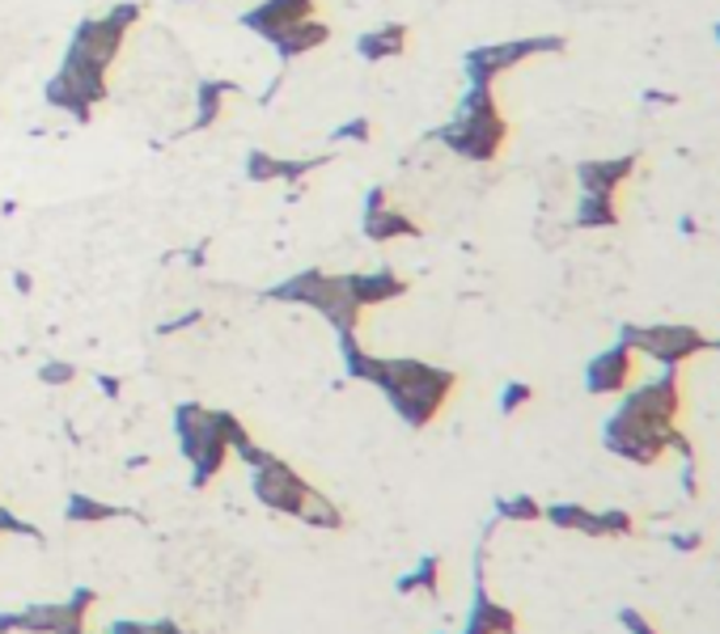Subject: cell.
<instances>
[{"instance_id":"cell-37","label":"cell","mask_w":720,"mask_h":634,"mask_svg":"<svg viewBox=\"0 0 720 634\" xmlns=\"http://www.w3.org/2000/svg\"><path fill=\"white\" fill-rule=\"evenodd\" d=\"M199 317H204L199 309H187L183 317H170V321H162V326H158V334H174V330H187V326H196Z\"/></svg>"},{"instance_id":"cell-10","label":"cell","mask_w":720,"mask_h":634,"mask_svg":"<svg viewBox=\"0 0 720 634\" xmlns=\"http://www.w3.org/2000/svg\"><path fill=\"white\" fill-rule=\"evenodd\" d=\"M124 38H128V31L115 26L106 13L102 17H81L72 38H68V51H77V56H85V60H94L98 68L111 72V63L119 60V51H124Z\"/></svg>"},{"instance_id":"cell-5","label":"cell","mask_w":720,"mask_h":634,"mask_svg":"<svg viewBox=\"0 0 720 634\" xmlns=\"http://www.w3.org/2000/svg\"><path fill=\"white\" fill-rule=\"evenodd\" d=\"M174 436H178V453L191 461V486H208L212 478L225 470L230 461V444L217 427V411L199 407V402H183L174 407Z\"/></svg>"},{"instance_id":"cell-42","label":"cell","mask_w":720,"mask_h":634,"mask_svg":"<svg viewBox=\"0 0 720 634\" xmlns=\"http://www.w3.org/2000/svg\"><path fill=\"white\" fill-rule=\"evenodd\" d=\"M678 233H683V237H695V233H699V221H695V216H683V221H678Z\"/></svg>"},{"instance_id":"cell-33","label":"cell","mask_w":720,"mask_h":634,"mask_svg":"<svg viewBox=\"0 0 720 634\" xmlns=\"http://www.w3.org/2000/svg\"><path fill=\"white\" fill-rule=\"evenodd\" d=\"M106 17H111L115 26L131 31V26L144 17V4H136V0H119V4H111V9H106Z\"/></svg>"},{"instance_id":"cell-4","label":"cell","mask_w":720,"mask_h":634,"mask_svg":"<svg viewBox=\"0 0 720 634\" xmlns=\"http://www.w3.org/2000/svg\"><path fill=\"white\" fill-rule=\"evenodd\" d=\"M267 301H284V305H310L327 317L335 326V334H357L360 326V309L352 287H348V275H327V271H297L284 284L267 287Z\"/></svg>"},{"instance_id":"cell-20","label":"cell","mask_w":720,"mask_h":634,"mask_svg":"<svg viewBox=\"0 0 720 634\" xmlns=\"http://www.w3.org/2000/svg\"><path fill=\"white\" fill-rule=\"evenodd\" d=\"M407 43H411V26H403V22H386V26H378V31L360 34L357 51H360V60L378 63V60H394V56H403V51H407Z\"/></svg>"},{"instance_id":"cell-31","label":"cell","mask_w":720,"mask_h":634,"mask_svg":"<svg viewBox=\"0 0 720 634\" xmlns=\"http://www.w3.org/2000/svg\"><path fill=\"white\" fill-rule=\"evenodd\" d=\"M534 402V385L530 380H509L504 389H500V414H518L522 407Z\"/></svg>"},{"instance_id":"cell-9","label":"cell","mask_w":720,"mask_h":634,"mask_svg":"<svg viewBox=\"0 0 720 634\" xmlns=\"http://www.w3.org/2000/svg\"><path fill=\"white\" fill-rule=\"evenodd\" d=\"M251 486H255V495H259L263 507H271V512H284V516H297L305 500L314 495V486L305 482V478L297 474L289 461H280L276 453L251 470Z\"/></svg>"},{"instance_id":"cell-29","label":"cell","mask_w":720,"mask_h":634,"mask_svg":"<svg viewBox=\"0 0 720 634\" xmlns=\"http://www.w3.org/2000/svg\"><path fill=\"white\" fill-rule=\"evenodd\" d=\"M636 533V516L623 507H602L597 512V538H631Z\"/></svg>"},{"instance_id":"cell-12","label":"cell","mask_w":720,"mask_h":634,"mask_svg":"<svg viewBox=\"0 0 720 634\" xmlns=\"http://www.w3.org/2000/svg\"><path fill=\"white\" fill-rule=\"evenodd\" d=\"M631 380H636V351L627 343H611L585 364V394H593V398L623 394Z\"/></svg>"},{"instance_id":"cell-43","label":"cell","mask_w":720,"mask_h":634,"mask_svg":"<svg viewBox=\"0 0 720 634\" xmlns=\"http://www.w3.org/2000/svg\"><path fill=\"white\" fill-rule=\"evenodd\" d=\"M187 262H191V267H199V262H204V246H196V250L187 254Z\"/></svg>"},{"instance_id":"cell-41","label":"cell","mask_w":720,"mask_h":634,"mask_svg":"<svg viewBox=\"0 0 720 634\" xmlns=\"http://www.w3.org/2000/svg\"><path fill=\"white\" fill-rule=\"evenodd\" d=\"M98 389L106 394V398H119V389H124V385H119V377H98Z\"/></svg>"},{"instance_id":"cell-45","label":"cell","mask_w":720,"mask_h":634,"mask_svg":"<svg viewBox=\"0 0 720 634\" xmlns=\"http://www.w3.org/2000/svg\"><path fill=\"white\" fill-rule=\"evenodd\" d=\"M712 38H717V43H720V22H717V26H712Z\"/></svg>"},{"instance_id":"cell-22","label":"cell","mask_w":720,"mask_h":634,"mask_svg":"<svg viewBox=\"0 0 720 634\" xmlns=\"http://www.w3.org/2000/svg\"><path fill=\"white\" fill-rule=\"evenodd\" d=\"M543 520H551L564 533H585L597 538V512L585 504H547L543 507Z\"/></svg>"},{"instance_id":"cell-6","label":"cell","mask_w":720,"mask_h":634,"mask_svg":"<svg viewBox=\"0 0 720 634\" xmlns=\"http://www.w3.org/2000/svg\"><path fill=\"white\" fill-rule=\"evenodd\" d=\"M564 47H568L564 34H530V38H504V43H479V47H471L462 56L466 85H496L518 63L538 60V56H559Z\"/></svg>"},{"instance_id":"cell-25","label":"cell","mask_w":720,"mask_h":634,"mask_svg":"<svg viewBox=\"0 0 720 634\" xmlns=\"http://www.w3.org/2000/svg\"><path fill=\"white\" fill-rule=\"evenodd\" d=\"M65 516L72 520V525H98V520H115V516H124V507L115 504H102V500H94V495H68V507Z\"/></svg>"},{"instance_id":"cell-2","label":"cell","mask_w":720,"mask_h":634,"mask_svg":"<svg viewBox=\"0 0 720 634\" xmlns=\"http://www.w3.org/2000/svg\"><path fill=\"white\" fill-rule=\"evenodd\" d=\"M369 385H378L386 394V402L398 411L407 427H428L441 414V407L450 402L458 377L450 368L425 364V360H382L378 355V373Z\"/></svg>"},{"instance_id":"cell-16","label":"cell","mask_w":720,"mask_h":634,"mask_svg":"<svg viewBox=\"0 0 720 634\" xmlns=\"http://www.w3.org/2000/svg\"><path fill=\"white\" fill-rule=\"evenodd\" d=\"M348 287H352V296H357L360 309H373V305H386V301H398V296H407V280L391 271V267H382V271H360V275H348Z\"/></svg>"},{"instance_id":"cell-40","label":"cell","mask_w":720,"mask_h":634,"mask_svg":"<svg viewBox=\"0 0 720 634\" xmlns=\"http://www.w3.org/2000/svg\"><path fill=\"white\" fill-rule=\"evenodd\" d=\"M13 287H18L22 296H31V292H34V280L26 275V271H13Z\"/></svg>"},{"instance_id":"cell-28","label":"cell","mask_w":720,"mask_h":634,"mask_svg":"<svg viewBox=\"0 0 720 634\" xmlns=\"http://www.w3.org/2000/svg\"><path fill=\"white\" fill-rule=\"evenodd\" d=\"M496 516L513 525H530V520H543V504L530 495H509V500H496Z\"/></svg>"},{"instance_id":"cell-15","label":"cell","mask_w":720,"mask_h":634,"mask_svg":"<svg viewBox=\"0 0 720 634\" xmlns=\"http://www.w3.org/2000/svg\"><path fill=\"white\" fill-rule=\"evenodd\" d=\"M267 43H271V51H276L280 60L293 63V60H301V56H310V51H318V47H327L330 26L323 17H305V22H293V26H284V31L267 34Z\"/></svg>"},{"instance_id":"cell-17","label":"cell","mask_w":720,"mask_h":634,"mask_svg":"<svg viewBox=\"0 0 720 634\" xmlns=\"http://www.w3.org/2000/svg\"><path fill=\"white\" fill-rule=\"evenodd\" d=\"M462 634H518V613L491 601L488 588H484V571H479L475 604H471V618H466V631Z\"/></svg>"},{"instance_id":"cell-44","label":"cell","mask_w":720,"mask_h":634,"mask_svg":"<svg viewBox=\"0 0 720 634\" xmlns=\"http://www.w3.org/2000/svg\"><path fill=\"white\" fill-rule=\"evenodd\" d=\"M708 351H720V339H712V343H708Z\"/></svg>"},{"instance_id":"cell-8","label":"cell","mask_w":720,"mask_h":634,"mask_svg":"<svg viewBox=\"0 0 720 634\" xmlns=\"http://www.w3.org/2000/svg\"><path fill=\"white\" fill-rule=\"evenodd\" d=\"M94 604L90 588H77L65 604H26L22 613H0V634H85V613Z\"/></svg>"},{"instance_id":"cell-18","label":"cell","mask_w":720,"mask_h":634,"mask_svg":"<svg viewBox=\"0 0 720 634\" xmlns=\"http://www.w3.org/2000/svg\"><path fill=\"white\" fill-rule=\"evenodd\" d=\"M237 94H242V85H237V81H225V77H204V81L196 85V115H191L187 131H208V127L221 119L225 97H237Z\"/></svg>"},{"instance_id":"cell-1","label":"cell","mask_w":720,"mask_h":634,"mask_svg":"<svg viewBox=\"0 0 720 634\" xmlns=\"http://www.w3.org/2000/svg\"><path fill=\"white\" fill-rule=\"evenodd\" d=\"M683 414V377L678 368H661V377L623 389V402L602 423V444L619 461L657 466L665 461Z\"/></svg>"},{"instance_id":"cell-35","label":"cell","mask_w":720,"mask_h":634,"mask_svg":"<svg viewBox=\"0 0 720 634\" xmlns=\"http://www.w3.org/2000/svg\"><path fill=\"white\" fill-rule=\"evenodd\" d=\"M619 626L627 634H661L653 626V622H649V618H644V613H640V609H619Z\"/></svg>"},{"instance_id":"cell-27","label":"cell","mask_w":720,"mask_h":634,"mask_svg":"<svg viewBox=\"0 0 720 634\" xmlns=\"http://www.w3.org/2000/svg\"><path fill=\"white\" fill-rule=\"evenodd\" d=\"M398 592H428V597H437V592H441V559H437V554L420 559V567L407 571V575L398 579Z\"/></svg>"},{"instance_id":"cell-39","label":"cell","mask_w":720,"mask_h":634,"mask_svg":"<svg viewBox=\"0 0 720 634\" xmlns=\"http://www.w3.org/2000/svg\"><path fill=\"white\" fill-rule=\"evenodd\" d=\"M378 208H386V187L364 190V216H369V212H378Z\"/></svg>"},{"instance_id":"cell-36","label":"cell","mask_w":720,"mask_h":634,"mask_svg":"<svg viewBox=\"0 0 720 634\" xmlns=\"http://www.w3.org/2000/svg\"><path fill=\"white\" fill-rule=\"evenodd\" d=\"M670 545H674L678 554H695V550H704V533H699V529H690V533H670Z\"/></svg>"},{"instance_id":"cell-21","label":"cell","mask_w":720,"mask_h":634,"mask_svg":"<svg viewBox=\"0 0 720 634\" xmlns=\"http://www.w3.org/2000/svg\"><path fill=\"white\" fill-rule=\"evenodd\" d=\"M577 228H615L623 221L619 212V195H593V190H581L577 199Z\"/></svg>"},{"instance_id":"cell-26","label":"cell","mask_w":720,"mask_h":634,"mask_svg":"<svg viewBox=\"0 0 720 634\" xmlns=\"http://www.w3.org/2000/svg\"><path fill=\"white\" fill-rule=\"evenodd\" d=\"M297 520H305L310 529H339V525H344V512H339V507L330 504L327 495L314 486V495H310L305 507L297 512Z\"/></svg>"},{"instance_id":"cell-38","label":"cell","mask_w":720,"mask_h":634,"mask_svg":"<svg viewBox=\"0 0 720 634\" xmlns=\"http://www.w3.org/2000/svg\"><path fill=\"white\" fill-rule=\"evenodd\" d=\"M640 102H644V106H678L683 97L674 94V90H644V94H640Z\"/></svg>"},{"instance_id":"cell-3","label":"cell","mask_w":720,"mask_h":634,"mask_svg":"<svg viewBox=\"0 0 720 634\" xmlns=\"http://www.w3.org/2000/svg\"><path fill=\"white\" fill-rule=\"evenodd\" d=\"M432 140H441V144L462 161L488 165V161L500 157L504 144H509V119H504V110H500L496 85H466L454 119L445 127H437Z\"/></svg>"},{"instance_id":"cell-19","label":"cell","mask_w":720,"mask_h":634,"mask_svg":"<svg viewBox=\"0 0 720 634\" xmlns=\"http://www.w3.org/2000/svg\"><path fill=\"white\" fill-rule=\"evenodd\" d=\"M360 233L369 237V242H378V246H386V242H398V237H420L425 228L420 221H411L403 208H378V212H369L364 221H360Z\"/></svg>"},{"instance_id":"cell-32","label":"cell","mask_w":720,"mask_h":634,"mask_svg":"<svg viewBox=\"0 0 720 634\" xmlns=\"http://www.w3.org/2000/svg\"><path fill=\"white\" fill-rule=\"evenodd\" d=\"M38 380L43 385H68V380H77V364L72 360H43L38 364Z\"/></svg>"},{"instance_id":"cell-46","label":"cell","mask_w":720,"mask_h":634,"mask_svg":"<svg viewBox=\"0 0 720 634\" xmlns=\"http://www.w3.org/2000/svg\"><path fill=\"white\" fill-rule=\"evenodd\" d=\"M178 4H199V0H178Z\"/></svg>"},{"instance_id":"cell-13","label":"cell","mask_w":720,"mask_h":634,"mask_svg":"<svg viewBox=\"0 0 720 634\" xmlns=\"http://www.w3.org/2000/svg\"><path fill=\"white\" fill-rule=\"evenodd\" d=\"M640 169V157L636 153H623V157H593L577 165V183L581 190H593V195H619Z\"/></svg>"},{"instance_id":"cell-7","label":"cell","mask_w":720,"mask_h":634,"mask_svg":"<svg viewBox=\"0 0 720 634\" xmlns=\"http://www.w3.org/2000/svg\"><path fill=\"white\" fill-rule=\"evenodd\" d=\"M619 343H627L636 355L657 360L661 368H683L687 360L704 355L712 339H708L699 326H687V321H653V326L627 321L619 330Z\"/></svg>"},{"instance_id":"cell-11","label":"cell","mask_w":720,"mask_h":634,"mask_svg":"<svg viewBox=\"0 0 720 634\" xmlns=\"http://www.w3.org/2000/svg\"><path fill=\"white\" fill-rule=\"evenodd\" d=\"M330 157H276L267 149H246L242 157V178L246 183H305L310 174H318Z\"/></svg>"},{"instance_id":"cell-30","label":"cell","mask_w":720,"mask_h":634,"mask_svg":"<svg viewBox=\"0 0 720 634\" xmlns=\"http://www.w3.org/2000/svg\"><path fill=\"white\" fill-rule=\"evenodd\" d=\"M369 140H373V124L364 115H352L330 131V144H369Z\"/></svg>"},{"instance_id":"cell-24","label":"cell","mask_w":720,"mask_h":634,"mask_svg":"<svg viewBox=\"0 0 720 634\" xmlns=\"http://www.w3.org/2000/svg\"><path fill=\"white\" fill-rule=\"evenodd\" d=\"M670 453H678V478H683V495L687 500H699V453H695V444L690 436L678 427L674 432V444H670Z\"/></svg>"},{"instance_id":"cell-34","label":"cell","mask_w":720,"mask_h":634,"mask_svg":"<svg viewBox=\"0 0 720 634\" xmlns=\"http://www.w3.org/2000/svg\"><path fill=\"white\" fill-rule=\"evenodd\" d=\"M106 634H183L174 622H115Z\"/></svg>"},{"instance_id":"cell-14","label":"cell","mask_w":720,"mask_h":634,"mask_svg":"<svg viewBox=\"0 0 720 634\" xmlns=\"http://www.w3.org/2000/svg\"><path fill=\"white\" fill-rule=\"evenodd\" d=\"M305 17H314V0H259L255 9L242 13V26L267 38V34L284 31L293 22H305Z\"/></svg>"},{"instance_id":"cell-23","label":"cell","mask_w":720,"mask_h":634,"mask_svg":"<svg viewBox=\"0 0 720 634\" xmlns=\"http://www.w3.org/2000/svg\"><path fill=\"white\" fill-rule=\"evenodd\" d=\"M43 97H47V106H51V110H65V115H72L77 124H90V119H94V106H90V102H85L81 94H77V90L68 85L60 72H56V77L43 85Z\"/></svg>"}]
</instances>
